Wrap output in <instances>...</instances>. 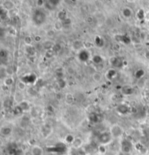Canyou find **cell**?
I'll list each match as a JSON object with an SVG mask.
<instances>
[{"label": "cell", "instance_id": "obj_1", "mask_svg": "<svg viewBox=\"0 0 149 155\" xmlns=\"http://www.w3.org/2000/svg\"><path fill=\"white\" fill-rule=\"evenodd\" d=\"M46 15L43 11L41 10H36L34 13L33 15V21L36 25H41L46 21Z\"/></svg>", "mask_w": 149, "mask_h": 155}, {"label": "cell", "instance_id": "obj_2", "mask_svg": "<svg viewBox=\"0 0 149 155\" xmlns=\"http://www.w3.org/2000/svg\"><path fill=\"white\" fill-rule=\"evenodd\" d=\"M113 136L111 135V132H104L101 134L99 136V141L100 144L102 145H106L108 143H110L112 140Z\"/></svg>", "mask_w": 149, "mask_h": 155}, {"label": "cell", "instance_id": "obj_3", "mask_svg": "<svg viewBox=\"0 0 149 155\" xmlns=\"http://www.w3.org/2000/svg\"><path fill=\"white\" fill-rule=\"evenodd\" d=\"M111 135L113 136V137L114 136H119L121 135L122 134V128L120 127L119 126H118V125H114L111 127Z\"/></svg>", "mask_w": 149, "mask_h": 155}, {"label": "cell", "instance_id": "obj_4", "mask_svg": "<svg viewBox=\"0 0 149 155\" xmlns=\"http://www.w3.org/2000/svg\"><path fill=\"white\" fill-rule=\"evenodd\" d=\"M132 149V144L128 141H123L122 142V151L124 152V153H129L131 152Z\"/></svg>", "mask_w": 149, "mask_h": 155}, {"label": "cell", "instance_id": "obj_5", "mask_svg": "<svg viewBox=\"0 0 149 155\" xmlns=\"http://www.w3.org/2000/svg\"><path fill=\"white\" fill-rule=\"evenodd\" d=\"M115 39L117 40V42H122L123 44H128L131 43V39L129 38V36H126L124 35L117 36Z\"/></svg>", "mask_w": 149, "mask_h": 155}, {"label": "cell", "instance_id": "obj_6", "mask_svg": "<svg viewBox=\"0 0 149 155\" xmlns=\"http://www.w3.org/2000/svg\"><path fill=\"white\" fill-rule=\"evenodd\" d=\"M31 154L32 155H43L44 154V150L41 146L38 145H35L31 148Z\"/></svg>", "mask_w": 149, "mask_h": 155}, {"label": "cell", "instance_id": "obj_7", "mask_svg": "<svg viewBox=\"0 0 149 155\" xmlns=\"http://www.w3.org/2000/svg\"><path fill=\"white\" fill-rule=\"evenodd\" d=\"M110 62H111V64H112L114 67H120L123 65L122 61H121L119 59L117 58L116 57H111V58L110 59Z\"/></svg>", "mask_w": 149, "mask_h": 155}, {"label": "cell", "instance_id": "obj_8", "mask_svg": "<svg viewBox=\"0 0 149 155\" xmlns=\"http://www.w3.org/2000/svg\"><path fill=\"white\" fill-rule=\"evenodd\" d=\"M12 130V128L9 127V126H4L1 128V133L2 135H3L4 136H7L11 134Z\"/></svg>", "mask_w": 149, "mask_h": 155}, {"label": "cell", "instance_id": "obj_9", "mask_svg": "<svg viewBox=\"0 0 149 155\" xmlns=\"http://www.w3.org/2000/svg\"><path fill=\"white\" fill-rule=\"evenodd\" d=\"M117 76V73L116 70L114 69H110V70H108V72L106 73V76L108 78V79L112 80L115 78V77Z\"/></svg>", "mask_w": 149, "mask_h": 155}, {"label": "cell", "instance_id": "obj_10", "mask_svg": "<svg viewBox=\"0 0 149 155\" xmlns=\"http://www.w3.org/2000/svg\"><path fill=\"white\" fill-rule=\"evenodd\" d=\"M15 7V4L14 3L11 2V1H6L3 4V8H4L5 9H7V11L9 10H11L14 8Z\"/></svg>", "mask_w": 149, "mask_h": 155}, {"label": "cell", "instance_id": "obj_11", "mask_svg": "<svg viewBox=\"0 0 149 155\" xmlns=\"http://www.w3.org/2000/svg\"><path fill=\"white\" fill-rule=\"evenodd\" d=\"M92 61L94 63H95L96 64H100L103 62V59L101 56L95 54L92 57Z\"/></svg>", "mask_w": 149, "mask_h": 155}, {"label": "cell", "instance_id": "obj_12", "mask_svg": "<svg viewBox=\"0 0 149 155\" xmlns=\"http://www.w3.org/2000/svg\"><path fill=\"white\" fill-rule=\"evenodd\" d=\"M79 59L83 62L87 61L89 59V54H88V52L87 51H85L83 50L82 51L80 54H79Z\"/></svg>", "mask_w": 149, "mask_h": 155}, {"label": "cell", "instance_id": "obj_13", "mask_svg": "<svg viewBox=\"0 0 149 155\" xmlns=\"http://www.w3.org/2000/svg\"><path fill=\"white\" fill-rule=\"evenodd\" d=\"M102 75L99 72H95L92 74V79L95 82H100L102 81Z\"/></svg>", "mask_w": 149, "mask_h": 155}, {"label": "cell", "instance_id": "obj_14", "mask_svg": "<svg viewBox=\"0 0 149 155\" xmlns=\"http://www.w3.org/2000/svg\"><path fill=\"white\" fill-rule=\"evenodd\" d=\"M132 14V11L131 9H129V7H125L122 10V15L127 18H130Z\"/></svg>", "mask_w": 149, "mask_h": 155}, {"label": "cell", "instance_id": "obj_15", "mask_svg": "<svg viewBox=\"0 0 149 155\" xmlns=\"http://www.w3.org/2000/svg\"><path fill=\"white\" fill-rule=\"evenodd\" d=\"M58 18L59 21H65L66 19H67V15L66 14V12L64 11H60V12H59L58 15Z\"/></svg>", "mask_w": 149, "mask_h": 155}, {"label": "cell", "instance_id": "obj_16", "mask_svg": "<svg viewBox=\"0 0 149 155\" xmlns=\"http://www.w3.org/2000/svg\"><path fill=\"white\" fill-rule=\"evenodd\" d=\"M95 43L96 44L97 47H102L103 45V40L100 38V36H97L96 38L95 39Z\"/></svg>", "mask_w": 149, "mask_h": 155}, {"label": "cell", "instance_id": "obj_17", "mask_svg": "<svg viewBox=\"0 0 149 155\" xmlns=\"http://www.w3.org/2000/svg\"><path fill=\"white\" fill-rule=\"evenodd\" d=\"M63 27V24L62 23V21H58L56 22L55 23V26H54V28L56 31H61L62 28Z\"/></svg>", "mask_w": 149, "mask_h": 155}, {"label": "cell", "instance_id": "obj_18", "mask_svg": "<svg viewBox=\"0 0 149 155\" xmlns=\"http://www.w3.org/2000/svg\"><path fill=\"white\" fill-rule=\"evenodd\" d=\"M4 83L7 86H10L12 85V83H13V79H12L11 77H7L4 81Z\"/></svg>", "mask_w": 149, "mask_h": 155}, {"label": "cell", "instance_id": "obj_19", "mask_svg": "<svg viewBox=\"0 0 149 155\" xmlns=\"http://www.w3.org/2000/svg\"><path fill=\"white\" fill-rule=\"evenodd\" d=\"M24 41L25 44H26V45H28V46H29V45H31V43H32L33 39L31 36H26V37L24 38Z\"/></svg>", "mask_w": 149, "mask_h": 155}, {"label": "cell", "instance_id": "obj_20", "mask_svg": "<svg viewBox=\"0 0 149 155\" xmlns=\"http://www.w3.org/2000/svg\"><path fill=\"white\" fill-rule=\"evenodd\" d=\"M18 88L21 91H24V90H25V88H26V83L23 81H20L18 83Z\"/></svg>", "mask_w": 149, "mask_h": 155}, {"label": "cell", "instance_id": "obj_21", "mask_svg": "<svg viewBox=\"0 0 149 155\" xmlns=\"http://www.w3.org/2000/svg\"><path fill=\"white\" fill-rule=\"evenodd\" d=\"M82 140L81 139H79V138H76V139H74L73 141V146H75V147H79V146H81V144H82Z\"/></svg>", "mask_w": 149, "mask_h": 155}, {"label": "cell", "instance_id": "obj_22", "mask_svg": "<svg viewBox=\"0 0 149 155\" xmlns=\"http://www.w3.org/2000/svg\"><path fill=\"white\" fill-rule=\"evenodd\" d=\"M48 1L52 6H57L60 2V0H48Z\"/></svg>", "mask_w": 149, "mask_h": 155}, {"label": "cell", "instance_id": "obj_23", "mask_svg": "<svg viewBox=\"0 0 149 155\" xmlns=\"http://www.w3.org/2000/svg\"><path fill=\"white\" fill-rule=\"evenodd\" d=\"M112 49H113L114 51H116V52H119V51H120V49H121V46H120L118 43H116V44H114V45H113Z\"/></svg>", "mask_w": 149, "mask_h": 155}, {"label": "cell", "instance_id": "obj_24", "mask_svg": "<svg viewBox=\"0 0 149 155\" xmlns=\"http://www.w3.org/2000/svg\"><path fill=\"white\" fill-rule=\"evenodd\" d=\"M86 22L89 24L92 23L94 22V18L92 16H88L87 18H86Z\"/></svg>", "mask_w": 149, "mask_h": 155}, {"label": "cell", "instance_id": "obj_25", "mask_svg": "<svg viewBox=\"0 0 149 155\" xmlns=\"http://www.w3.org/2000/svg\"><path fill=\"white\" fill-rule=\"evenodd\" d=\"M47 35L50 37H52L53 36L55 35V31L54 30H49L47 32Z\"/></svg>", "mask_w": 149, "mask_h": 155}, {"label": "cell", "instance_id": "obj_26", "mask_svg": "<svg viewBox=\"0 0 149 155\" xmlns=\"http://www.w3.org/2000/svg\"><path fill=\"white\" fill-rule=\"evenodd\" d=\"M34 41H35V42H36V43H39V42L41 41V37L39 35L36 36L35 37H34Z\"/></svg>", "mask_w": 149, "mask_h": 155}, {"label": "cell", "instance_id": "obj_27", "mask_svg": "<svg viewBox=\"0 0 149 155\" xmlns=\"http://www.w3.org/2000/svg\"><path fill=\"white\" fill-rule=\"evenodd\" d=\"M36 4H37V5H38L39 7H42L44 4V0H37Z\"/></svg>", "mask_w": 149, "mask_h": 155}, {"label": "cell", "instance_id": "obj_28", "mask_svg": "<svg viewBox=\"0 0 149 155\" xmlns=\"http://www.w3.org/2000/svg\"><path fill=\"white\" fill-rule=\"evenodd\" d=\"M5 52L4 51V50H1V52H0V57H2V58H3L4 57H5Z\"/></svg>", "mask_w": 149, "mask_h": 155}, {"label": "cell", "instance_id": "obj_29", "mask_svg": "<svg viewBox=\"0 0 149 155\" xmlns=\"http://www.w3.org/2000/svg\"><path fill=\"white\" fill-rule=\"evenodd\" d=\"M135 0H127V2H130V3H132V2H134Z\"/></svg>", "mask_w": 149, "mask_h": 155}, {"label": "cell", "instance_id": "obj_30", "mask_svg": "<svg viewBox=\"0 0 149 155\" xmlns=\"http://www.w3.org/2000/svg\"><path fill=\"white\" fill-rule=\"evenodd\" d=\"M148 26H149V21H148Z\"/></svg>", "mask_w": 149, "mask_h": 155}]
</instances>
